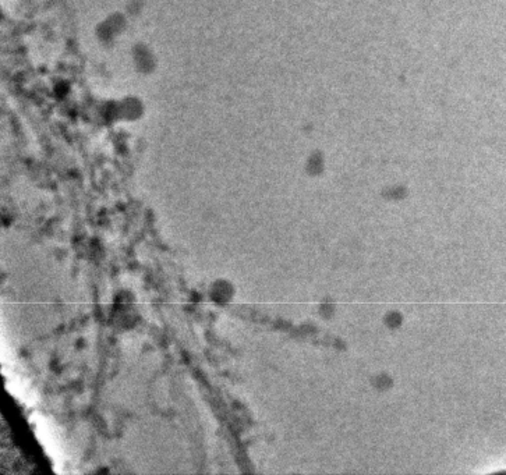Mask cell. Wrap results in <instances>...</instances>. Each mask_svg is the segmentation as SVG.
<instances>
[]
</instances>
